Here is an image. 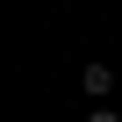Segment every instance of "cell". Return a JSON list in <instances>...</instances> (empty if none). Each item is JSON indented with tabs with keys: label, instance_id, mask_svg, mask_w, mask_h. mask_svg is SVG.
I'll return each mask as SVG.
<instances>
[{
	"label": "cell",
	"instance_id": "6da1fadb",
	"mask_svg": "<svg viewBox=\"0 0 122 122\" xmlns=\"http://www.w3.org/2000/svg\"><path fill=\"white\" fill-rule=\"evenodd\" d=\"M79 86H86L93 101H108V93H115V72H108V65H101V57H93V65L79 72Z\"/></svg>",
	"mask_w": 122,
	"mask_h": 122
},
{
	"label": "cell",
	"instance_id": "7a4b0ae2",
	"mask_svg": "<svg viewBox=\"0 0 122 122\" xmlns=\"http://www.w3.org/2000/svg\"><path fill=\"white\" fill-rule=\"evenodd\" d=\"M86 122H122V115H115V108H86Z\"/></svg>",
	"mask_w": 122,
	"mask_h": 122
}]
</instances>
